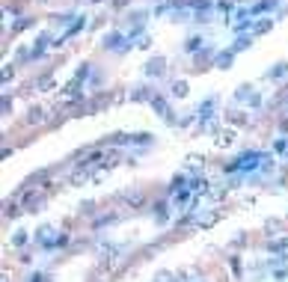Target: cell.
I'll return each mask as SVG.
<instances>
[{
    "label": "cell",
    "mask_w": 288,
    "mask_h": 282,
    "mask_svg": "<svg viewBox=\"0 0 288 282\" xmlns=\"http://www.w3.org/2000/svg\"><path fill=\"white\" fill-rule=\"evenodd\" d=\"M54 110H48V107H42V104H33V107L27 110V116H24V125H33V128H39V125H51L54 119Z\"/></svg>",
    "instance_id": "obj_1"
},
{
    "label": "cell",
    "mask_w": 288,
    "mask_h": 282,
    "mask_svg": "<svg viewBox=\"0 0 288 282\" xmlns=\"http://www.w3.org/2000/svg\"><path fill=\"white\" fill-rule=\"evenodd\" d=\"M143 72H146V78H161L164 72H166V57H152L146 65H143Z\"/></svg>",
    "instance_id": "obj_2"
},
{
    "label": "cell",
    "mask_w": 288,
    "mask_h": 282,
    "mask_svg": "<svg viewBox=\"0 0 288 282\" xmlns=\"http://www.w3.org/2000/svg\"><path fill=\"white\" fill-rule=\"evenodd\" d=\"M235 140H238V128L226 125V128H220L217 137H214V143H217V149H229V146H235Z\"/></svg>",
    "instance_id": "obj_3"
},
{
    "label": "cell",
    "mask_w": 288,
    "mask_h": 282,
    "mask_svg": "<svg viewBox=\"0 0 288 282\" xmlns=\"http://www.w3.org/2000/svg\"><path fill=\"white\" fill-rule=\"evenodd\" d=\"M149 107L161 116V119H166V122H172V107H169V101L164 98V95H155L152 101H149Z\"/></svg>",
    "instance_id": "obj_4"
},
{
    "label": "cell",
    "mask_w": 288,
    "mask_h": 282,
    "mask_svg": "<svg viewBox=\"0 0 288 282\" xmlns=\"http://www.w3.org/2000/svg\"><path fill=\"white\" fill-rule=\"evenodd\" d=\"M119 45H128V36L122 30H116V33H107V36L101 39V48H107V51H119Z\"/></svg>",
    "instance_id": "obj_5"
},
{
    "label": "cell",
    "mask_w": 288,
    "mask_h": 282,
    "mask_svg": "<svg viewBox=\"0 0 288 282\" xmlns=\"http://www.w3.org/2000/svg\"><path fill=\"white\" fill-rule=\"evenodd\" d=\"M119 163H125V155H122V152H116V149H107V146H104L101 166H104V169H113V166H119Z\"/></svg>",
    "instance_id": "obj_6"
},
{
    "label": "cell",
    "mask_w": 288,
    "mask_h": 282,
    "mask_svg": "<svg viewBox=\"0 0 288 282\" xmlns=\"http://www.w3.org/2000/svg\"><path fill=\"white\" fill-rule=\"evenodd\" d=\"M214 107H217V95H211V98H205V101L199 104V110H196V116H199L202 122H211V119H214Z\"/></svg>",
    "instance_id": "obj_7"
},
{
    "label": "cell",
    "mask_w": 288,
    "mask_h": 282,
    "mask_svg": "<svg viewBox=\"0 0 288 282\" xmlns=\"http://www.w3.org/2000/svg\"><path fill=\"white\" fill-rule=\"evenodd\" d=\"M259 161H265V155L249 152V155H241L235 163H238V169H244V172H247V169H256V166H259Z\"/></svg>",
    "instance_id": "obj_8"
},
{
    "label": "cell",
    "mask_w": 288,
    "mask_h": 282,
    "mask_svg": "<svg viewBox=\"0 0 288 282\" xmlns=\"http://www.w3.org/2000/svg\"><path fill=\"white\" fill-rule=\"evenodd\" d=\"M232 62H235V51H232V48H229V51H220L217 57H214V68H220V72L232 68Z\"/></svg>",
    "instance_id": "obj_9"
},
{
    "label": "cell",
    "mask_w": 288,
    "mask_h": 282,
    "mask_svg": "<svg viewBox=\"0 0 288 282\" xmlns=\"http://www.w3.org/2000/svg\"><path fill=\"white\" fill-rule=\"evenodd\" d=\"M190 190H193L196 196H208V190H211V181L205 179V175H199V179H190Z\"/></svg>",
    "instance_id": "obj_10"
},
{
    "label": "cell",
    "mask_w": 288,
    "mask_h": 282,
    "mask_svg": "<svg viewBox=\"0 0 288 282\" xmlns=\"http://www.w3.org/2000/svg\"><path fill=\"white\" fill-rule=\"evenodd\" d=\"M155 98V89L149 92L146 86H134L131 92H128V101H152Z\"/></svg>",
    "instance_id": "obj_11"
},
{
    "label": "cell",
    "mask_w": 288,
    "mask_h": 282,
    "mask_svg": "<svg viewBox=\"0 0 288 282\" xmlns=\"http://www.w3.org/2000/svg\"><path fill=\"white\" fill-rule=\"evenodd\" d=\"M187 95H190V83L185 78L172 81V98H187Z\"/></svg>",
    "instance_id": "obj_12"
},
{
    "label": "cell",
    "mask_w": 288,
    "mask_h": 282,
    "mask_svg": "<svg viewBox=\"0 0 288 282\" xmlns=\"http://www.w3.org/2000/svg\"><path fill=\"white\" fill-rule=\"evenodd\" d=\"M270 30H273V18H259L249 33H253V36H265V33H270Z\"/></svg>",
    "instance_id": "obj_13"
},
{
    "label": "cell",
    "mask_w": 288,
    "mask_h": 282,
    "mask_svg": "<svg viewBox=\"0 0 288 282\" xmlns=\"http://www.w3.org/2000/svg\"><path fill=\"white\" fill-rule=\"evenodd\" d=\"M223 220V211H211V214L199 217V229H211V226H217Z\"/></svg>",
    "instance_id": "obj_14"
},
{
    "label": "cell",
    "mask_w": 288,
    "mask_h": 282,
    "mask_svg": "<svg viewBox=\"0 0 288 282\" xmlns=\"http://www.w3.org/2000/svg\"><path fill=\"white\" fill-rule=\"evenodd\" d=\"M273 107L279 110V116H282V119L288 116V89H282V92L273 98Z\"/></svg>",
    "instance_id": "obj_15"
},
{
    "label": "cell",
    "mask_w": 288,
    "mask_h": 282,
    "mask_svg": "<svg viewBox=\"0 0 288 282\" xmlns=\"http://www.w3.org/2000/svg\"><path fill=\"white\" fill-rule=\"evenodd\" d=\"M214 57H217V54H214L211 48H202V54L196 57V68H193V72H202V68H205L208 62H214Z\"/></svg>",
    "instance_id": "obj_16"
},
{
    "label": "cell",
    "mask_w": 288,
    "mask_h": 282,
    "mask_svg": "<svg viewBox=\"0 0 288 282\" xmlns=\"http://www.w3.org/2000/svg\"><path fill=\"white\" fill-rule=\"evenodd\" d=\"M285 75H288V62H276V65L270 68V72H267L265 78H267V81H282Z\"/></svg>",
    "instance_id": "obj_17"
},
{
    "label": "cell",
    "mask_w": 288,
    "mask_h": 282,
    "mask_svg": "<svg viewBox=\"0 0 288 282\" xmlns=\"http://www.w3.org/2000/svg\"><path fill=\"white\" fill-rule=\"evenodd\" d=\"M122 199L128 202V208H143V202H146V196H143L140 190H131V193H125Z\"/></svg>",
    "instance_id": "obj_18"
},
{
    "label": "cell",
    "mask_w": 288,
    "mask_h": 282,
    "mask_svg": "<svg viewBox=\"0 0 288 282\" xmlns=\"http://www.w3.org/2000/svg\"><path fill=\"white\" fill-rule=\"evenodd\" d=\"M208 196H211L214 202H223V199L229 196V187H226V184H211V190H208Z\"/></svg>",
    "instance_id": "obj_19"
},
{
    "label": "cell",
    "mask_w": 288,
    "mask_h": 282,
    "mask_svg": "<svg viewBox=\"0 0 288 282\" xmlns=\"http://www.w3.org/2000/svg\"><path fill=\"white\" fill-rule=\"evenodd\" d=\"M30 243V232H24V229H18L15 235H12V246L15 250H24V246Z\"/></svg>",
    "instance_id": "obj_20"
},
{
    "label": "cell",
    "mask_w": 288,
    "mask_h": 282,
    "mask_svg": "<svg viewBox=\"0 0 288 282\" xmlns=\"http://www.w3.org/2000/svg\"><path fill=\"white\" fill-rule=\"evenodd\" d=\"M267 250L270 253H285L288 250V238H270L267 241Z\"/></svg>",
    "instance_id": "obj_21"
},
{
    "label": "cell",
    "mask_w": 288,
    "mask_h": 282,
    "mask_svg": "<svg viewBox=\"0 0 288 282\" xmlns=\"http://www.w3.org/2000/svg\"><path fill=\"white\" fill-rule=\"evenodd\" d=\"M249 45H253V33H247V36H238V39H235V45H232V51H235V54H241V51H247Z\"/></svg>",
    "instance_id": "obj_22"
},
{
    "label": "cell",
    "mask_w": 288,
    "mask_h": 282,
    "mask_svg": "<svg viewBox=\"0 0 288 282\" xmlns=\"http://www.w3.org/2000/svg\"><path fill=\"white\" fill-rule=\"evenodd\" d=\"M185 163H187V169H202V166H205V155H196V152H190V155L185 158Z\"/></svg>",
    "instance_id": "obj_23"
},
{
    "label": "cell",
    "mask_w": 288,
    "mask_h": 282,
    "mask_svg": "<svg viewBox=\"0 0 288 282\" xmlns=\"http://www.w3.org/2000/svg\"><path fill=\"white\" fill-rule=\"evenodd\" d=\"M202 48H205L202 36H190V39L185 42V51H187V54H196V51H202Z\"/></svg>",
    "instance_id": "obj_24"
},
{
    "label": "cell",
    "mask_w": 288,
    "mask_h": 282,
    "mask_svg": "<svg viewBox=\"0 0 288 282\" xmlns=\"http://www.w3.org/2000/svg\"><path fill=\"white\" fill-rule=\"evenodd\" d=\"M282 226H285V220H276V217L265 220V232H267V235H279V232H282Z\"/></svg>",
    "instance_id": "obj_25"
},
{
    "label": "cell",
    "mask_w": 288,
    "mask_h": 282,
    "mask_svg": "<svg viewBox=\"0 0 288 282\" xmlns=\"http://www.w3.org/2000/svg\"><path fill=\"white\" fill-rule=\"evenodd\" d=\"M155 220H158L161 226H166V223H169V205H166V202H161V205H158V211H155Z\"/></svg>",
    "instance_id": "obj_26"
},
{
    "label": "cell",
    "mask_w": 288,
    "mask_h": 282,
    "mask_svg": "<svg viewBox=\"0 0 288 282\" xmlns=\"http://www.w3.org/2000/svg\"><path fill=\"white\" fill-rule=\"evenodd\" d=\"M131 143H137V146H149V143H155V134H131Z\"/></svg>",
    "instance_id": "obj_27"
},
{
    "label": "cell",
    "mask_w": 288,
    "mask_h": 282,
    "mask_svg": "<svg viewBox=\"0 0 288 282\" xmlns=\"http://www.w3.org/2000/svg\"><path fill=\"white\" fill-rule=\"evenodd\" d=\"M247 122H249V116H247V113H238V110H235V113H229V125H232V128H241V125H247Z\"/></svg>",
    "instance_id": "obj_28"
},
{
    "label": "cell",
    "mask_w": 288,
    "mask_h": 282,
    "mask_svg": "<svg viewBox=\"0 0 288 282\" xmlns=\"http://www.w3.org/2000/svg\"><path fill=\"white\" fill-rule=\"evenodd\" d=\"M185 184H187V179H185V175H172V181H169V193L185 190Z\"/></svg>",
    "instance_id": "obj_29"
},
{
    "label": "cell",
    "mask_w": 288,
    "mask_h": 282,
    "mask_svg": "<svg viewBox=\"0 0 288 282\" xmlns=\"http://www.w3.org/2000/svg\"><path fill=\"white\" fill-rule=\"evenodd\" d=\"M54 86H57V81H54V78H42L39 83L33 86V92H48V89H54Z\"/></svg>",
    "instance_id": "obj_30"
},
{
    "label": "cell",
    "mask_w": 288,
    "mask_h": 282,
    "mask_svg": "<svg viewBox=\"0 0 288 282\" xmlns=\"http://www.w3.org/2000/svg\"><path fill=\"white\" fill-rule=\"evenodd\" d=\"M276 6V0H259V3L253 6V9H249V12H253V15H259V12H267V9H273Z\"/></svg>",
    "instance_id": "obj_31"
},
{
    "label": "cell",
    "mask_w": 288,
    "mask_h": 282,
    "mask_svg": "<svg viewBox=\"0 0 288 282\" xmlns=\"http://www.w3.org/2000/svg\"><path fill=\"white\" fill-rule=\"evenodd\" d=\"M12 78H15V65H12V62H6V65H3V72H0V81L9 83Z\"/></svg>",
    "instance_id": "obj_32"
},
{
    "label": "cell",
    "mask_w": 288,
    "mask_h": 282,
    "mask_svg": "<svg viewBox=\"0 0 288 282\" xmlns=\"http://www.w3.org/2000/svg\"><path fill=\"white\" fill-rule=\"evenodd\" d=\"M18 214H21V208H18L15 202H6V205H3V217L12 220V217H18Z\"/></svg>",
    "instance_id": "obj_33"
},
{
    "label": "cell",
    "mask_w": 288,
    "mask_h": 282,
    "mask_svg": "<svg viewBox=\"0 0 288 282\" xmlns=\"http://www.w3.org/2000/svg\"><path fill=\"white\" fill-rule=\"evenodd\" d=\"M30 24H33V18H18V21L9 27V33H21V30H27Z\"/></svg>",
    "instance_id": "obj_34"
},
{
    "label": "cell",
    "mask_w": 288,
    "mask_h": 282,
    "mask_svg": "<svg viewBox=\"0 0 288 282\" xmlns=\"http://www.w3.org/2000/svg\"><path fill=\"white\" fill-rule=\"evenodd\" d=\"M172 279H178V276H175V273H172V270H158V273H155V279H152V282H172Z\"/></svg>",
    "instance_id": "obj_35"
},
{
    "label": "cell",
    "mask_w": 288,
    "mask_h": 282,
    "mask_svg": "<svg viewBox=\"0 0 288 282\" xmlns=\"http://www.w3.org/2000/svg\"><path fill=\"white\" fill-rule=\"evenodd\" d=\"M152 45H155V39H152V36H140V42H137L134 48H140V51H149Z\"/></svg>",
    "instance_id": "obj_36"
},
{
    "label": "cell",
    "mask_w": 288,
    "mask_h": 282,
    "mask_svg": "<svg viewBox=\"0 0 288 282\" xmlns=\"http://www.w3.org/2000/svg\"><path fill=\"white\" fill-rule=\"evenodd\" d=\"M68 241H71V235H68V232H60V235L54 238V243H51V246H65Z\"/></svg>",
    "instance_id": "obj_37"
},
{
    "label": "cell",
    "mask_w": 288,
    "mask_h": 282,
    "mask_svg": "<svg viewBox=\"0 0 288 282\" xmlns=\"http://www.w3.org/2000/svg\"><path fill=\"white\" fill-rule=\"evenodd\" d=\"M175 276H178V279H193V276H196V267H185V270H178ZM193 282H196V279H193Z\"/></svg>",
    "instance_id": "obj_38"
},
{
    "label": "cell",
    "mask_w": 288,
    "mask_h": 282,
    "mask_svg": "<svg viewBox=\"0 0 288 282\" xmlns=\"http://www.w3.org/2000/svg\"><path fill=\"white\" fill-rule=\"evenodd\" d=\"M0 110H3V116L12 113V98H9V95H3V101H0Z\"/></svg>",
    "instance_id": "obj_39"
},
{
    "label": "cell",
    "mask_w": 288,
    "mask_h": 282,
    "mask_svg": "<svg viewBox=\"0 0 288 282\" xmlns=\"http://www.w3.org/2000/svg\"><path fill=\"white\" fill-rule=\"evenodd\" d=\"M89 68H92V65H89V62H83V65L78 68V75H75V78H78V81H86V78H89Z\"/></svg>",
    "instance_id": "obj_40"
},
{
    "label": "cell",
    "mask_w": 288,
    "mask_h": 282,
    "mask_svg": "<svg viewBox=\"0 0 288 282\" xmlns=\"http://www.w3.org/2000/svg\"><path fill=\"white\" fill-rule=\"evenodd\" d=\"M125 98H128V95H125V89H116V92L110 95V104H122Z\"/></svg>",
    "instance_id": "obj_41"
},
{
    "label": "cell",
    "mask_w": 288,
    "mask_h": 282,
    "mask_svg": "<svg viewBox=\"0 0 288 282\" xmlns=\"http://www.w3.org/2000/svg\"><path fill=\"white\" fill-rule=\"evenodd\" d=\"M273 279H276V282H285V279H288V270H285V267H273Z\"/></svg>",
    "instance_id": "obj_42"
},
{
    "label": "cell",
    "mask_w": 288,
    "mask_h": 282,
    "mask_svg": "<svg viewBox=\"0 0 288 282\" xmlns=\"http://www.w3.org/2000/svg\"><path fill=\"white\" fill-rule=\"evenodd\" d=\"M27 282H48V276H45V273H33Z\"/></svg>",
    "instance_id": "obj_43"
},
{
    "label": "cell",
    "mask_w": 288,
    "mask_h": 282,
    "mask_svg": "<svg viewBox=\"0 0 288 282\" xmlns=\"http://www.w3.org/2000/svg\"><path fill=\"white\" fill-rule=\"evenodd\" d=\"M125 3H131V0H113V6H116V9H122Z\"/></svg>",
    "instance_id": "obj_44"
},
{
    "label": "cell",
    "mask_w": 288,
    "mask_h": 282,
    "mask_svg": "<svg viewBox=\"0 0 288 282\" xmlns=\"http://www.w3.org/2000/svg\"><path fill=\"white\" fill-rule=\"evenodd\" d=\"M279 128H282V134H288V116H285V119L279 122Z\"/></svg>",
    "instance_id": "obj_45"
},
{
    "label": "cell",
    "mask_w": 288,
    "mask_h": 282,
    "mask_svg": "<svg viewBox=\"0 0 288 282\" xmlns=\"http://www.w3.org/2000/svg\"><path fill=\"white\" fill-rule=\"evenodd\" d=\"M282 220H285V223H288V211H285V217H282Z\"/></svg>",
    "instance_id": "obj_46"
},
{
    "label": "cell",
    "mask_w": 288,
    "mask_h": 282,
    "mask_svg": "<svg viewBox=\"0 0 288 282\" xmlns=\"http://www.w3.org/2000/svg\"><path fill=\"white\" fill-rule=\"evenodd\" d=\"M92 282H107V279H92Z\"/></svg>",
    "instance_id": "obj_47"
},
{
    "label": "cell",
    "mask_w": 288,
    "mask_h": 282,
    "mask_svg": "<svg viewBox=\"0 0 288 282\" xmlns=\"http://www.w3.org/2000/svg\"><path fill=\"white\" fill-rule=\"evenodd\" d=\"M155 3H166V0H155Z\"/></svg>",
    "instance_id": "obj_48"
},
{
    "label": "cell",
    "mask_w": 288,
    "mask_h": 282,
    "mask_svg": "<svg viewBox=\"0 0 288 282\" xmlns=\"http://www.w3.org/2000/svg\"><path fill=\"white\" fill-rule=\"evenodd\" d=\"M92 3H101V0H92Z\"/></svg>",
    "instance_id": "obj_49"
}]
</instances>
